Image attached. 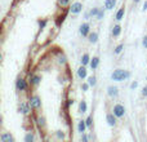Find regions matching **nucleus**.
Wrapping results in <instances>:
<instances>
[{"instance_id": "29", "label": "nucleus", "mask_w": 147, "mask_h": 142, "mask_svg": "<svg viewBox=\"0 0 147 142\" xmlns=\"http://www.w3.org/2000/svg\"><path fill=\"white\" fill-rule=\"evenodd\" d=\"M89 87H90V85H89L88 83H85V84H81V89H83L84 92H86V91H88V88H89Z\"/></svg>"}, {"instance_id": "11", "label": "nucleus", "mask_w": 147, "mask_h": 142, "mask_svg": "<svg viewBox=\"0 0 147 142\" xmlns=\"http://www.w3.org/2000/svg\"><path fill=\"white\" fill-rule=\"evenodd\" d=\"M86 128H88V125H86L85 120H80V122H79V124H78V132H80L81 135H83V133H85Z\"/></svg>"}, {"instance_id": "13", "label": "nucleus", "mask_w": 147, "mask_h": 142, "mask_svg": "<svg viewBox=\"0 0 147 142\" xmlns=\"http://www.w3.org/2000/svg\"><path fill=\"white\" fill-rule=\"evenodd\" d=\"M40 81H41V76L40 75H31V79H30L31 85H39Z\"/></svg>"}, {"instance_id": "7", "label": "nucleus", "mask_w": 147, "mask_h": 142, "mask_svg": "<svg viewBox=\"0 0 147 142\" xmlns=\"http://www.w3.org/2000/svg\"><path fill=\"white\" fill-rule=\"evenodd\" d=\"M0 141L1 142H14V137H13L10 133H8V132H4V133H1V136H0Z\"/></svg>"}, {"instance_id": "28", "label": "nucleus", "mask_w": 147, "mask_h": 142, "mask_svg": "<svg viewBox=\"0 0 147 142\" xmlns=\"http://www.w3.org/2000/svg\"><path fill=\"white\" fill-rule=\"evenodd\" d=\"M98 13H99L98 8H93V9L90 10V16H96V17H97V16H98Z\"/></svg>"}, {"instance_id": "9", "label": "nucleus", "mask_w": 147, "mask_h": 142, "mask_svg": "<svg viewBox=\"0 0 147 142\" xmlns=\"http://www.w3.org/2000/svg\"><path fill=\"white\" fill-rule=\"evenodd\" d=\"M80 34L83 36H88L89 34H90V26H89L88 23H83V25H80Z\"/></svg>"}, {"instance_id": "10", "label": "nucleus", "mask_w": 147, "mask_h": 142, "mask_svg": "<svg viewBox=\"0 0 147 142\" xmlns=\"http://www.w3.org/2000/svg\"><path fill=\"white\" fill-rule=\"evenodd\" d=\"M78 76H79V79H81V80H84V79L86 78V69L84 65H81V66L78 69Z\"/></svg>"}, {"instance_id": "5", "label": "nucleus", "mask_w": 147, "mask_h": 142, "mask_svg": "<svg viewBox=\"0 0 147 142\" xmlns=\"http://www.w3.org/2000/svg\"><path fill=\"white\" fill-rule=\"evenodd\" d=\"M81 10H83V4H81L80 1L74 3L71 7H70V12H71L72 14H78V13H80Z\"/></svg>"}, {"instance_id": "33", "label": "nucleus", "mask_w": 147, "mask_h": 142, "mask_svg": "<svg viewBox=\"0 0 147 142\" xmlns=\"http://www.w3.org/2000/svg\"><path fill=\"white\" fill-rule=\"evenodd\" d=\"M142 96L143 97H147V85H145V88L142 89Z\"/></svg>"}, {"instance_id": "12", "label": "nucleus", "mask_w": 147, "mask_h": 142, "mask_svg": "<svg viewBox=\"0 0 147 142\" xmlns=\"http://www.w3.org/2000/svg\"><path fill=\"white\" fill-rule=\"evenodd\" d=\"M107 93H109L110 97H116L117 94H119V89H117V87H109L107 88Z\"/></svg>"}, {"instance_id": "25", "label": "nucleus", "mask_w": 147, "mask_h": 142, "mask_svg": "<svg viewBox=\"0 0 147 142\" xmlns=\"http://www.w3.org/2000/svg\"><path fill=\"white\" fill-rule=\"evenodd\" d=\"M123 49H124V44H119V45L115 48V54H120L123 52Z\"/></svg>"}, {"instance_id": "23", "label": "nucleus", "mask_w": 147, "mask_h": 142, "mask_svg": "<svg viewBox=\"0 0 147 142\" xmlns=\"http://www.w3.org/2000/svg\"><path fill=\"white\" fill-rule=\"evenodd\" d=\"M88 84H89V85H90V87H94V85H96V84H97V78H96V76H90V78H89L88 79Z\"/></svg>"}, {"instance_id": "24", "label": "nucleus", "mask_w": 147, "mask_h": 142, "mask_svg": "<svg viewBox=\"0 0 147 142\" xmlns=\"http://www.w3.org/2000/svg\"><path fill=\"white\" fill-rule=\"evenodd\" d=\"M34 140H35V136H34L31 132L26 135V137H25V142H32Z\"/></svg>"}, {"instance_id": "16", "label": "nucleus", "mask_w": 147, "mask_h": 142, "mask_svg": "<svg viewBox=\"0 0 147 142\" xmlns=\"http://www.w3.org/2000/svg\"><path fill=\"white\" fill-rule=\"evenodd\" d=\"M89 65H90V67L93 70H96L97 67H98V65H99V57H97V56L93 57V58L90 60V64H89Z\"/></svg>"}, {"instance_id": "3", "label": "nucleus", "mask_w": 147, "mask_h": 142, "mask_svg": "<svg viewBox=\"0 0 147 142\" xmlns=\"http://www.w3.org/2000/svg\"><path fill=\"white\" fill-rule=\"evenodd\" d=\"M28 103H30V106L32 107V109H40L41 107V99H40V97L39 96H32L30 98V102H28Z\"/></svg>"}, {"instance_id": "30", "label": "nucleus", "mask_w": 147, "mask_h": 142, "mask_svg": "<svg viewBox=\"0 0 147 142\" xmlns=\"http://www.w3.org/2000/svg\"><path fill=\"white\" fill-rule=\"evenodd\" d=\"M45 25H47V21L45 20L39 21V26H40V28H44V27H45Z\"/></svg>"}, {"instance_id": "32", "label": "nucleus", "mask_w": 147, "mask_h": 142, "mask_svg": "<svg viewBox=\"0 0 147 142\" xmlns=\"http://www.w3.org/2000/svg\"><path fill=\"white\" fill-rule=\"evenodd\" d=\"M142 45L145 47V48H147V35L143 38V40H142Z\"/></svg>"}, {"instance_id": "21", "label": "nucleus", "mask_w": 147, "mask_h": 142, "mask_svg": "<svg viewBox=\"0 0 147 142\" xmlns=\"http://www.w3.org/2000/svg\"><path fill=\"white\" fill-rule=\"evenodd\" d=\"M70 1H71V0H58V3H57V4H58L59 8H66L67 5L70 4Z\"/></svg>"}, {"instance_id": "1", "label": "nucleus", "mask_w": 147, "mask_h": 142, "mask_svg": "<svg viewBox=\"0 0 147 142\" xmlns=\"http://www.w3.org/2000/svg\"><path fill=\"white\" fill-rule=\"evenodd\" d=\"M129 75L130 74L128 72L127 70L117 69V70H115L114 72L111 74V79L112 80H115V81H123V80H125L127 78H129Z\"/></svg>"}, {"instance_id": "15", "label": "nucleus", "mask_w": 147, "mask_h": 142, "mask_svg": "<svg viewBox=\"0 0 147 142\" xmlns=\"http://www.w3.org/2000/svg\"><path fill=\"white\" fill-rule=\"evenodd\" d=\"M116 5V0H105V8L109 10L114 9V7Z\"/></svg>"}, {"instance_id": "31", "label": "nucleus", "mask_w": 147, "mask_h": 142, "mask_svg": "<svg viewBox=\"0 0 147 142\" xmlns=\"http://www.w3.org/2000/svg\"><path fill=\"white\" fill-rule=\"evenodd\" d=\"M103 16H105V13H103V10H99V13H98V16H97V20H102V18H103Z\"/></svg>"}, {"instance_id": "26", "label": "nucleus", "mask_w": 147, "mask_h": 142, "mask_svg": "<svg viewBox=\"0 0 147 142\" xmlns=\"http://www.w3.org/2000/svg\"><path fill=\"white\" fill-rule=\"evenodd\" d=\"M86 125H88V128H92V125H93V116L92 115H89L88 118H86Z\"/></svg>"}, {"instance_id": "36", "label": "nucleus", "mask_w": 147, "mask_h": 142, "mask_svg": "<svg viewBox=\"0 0 147 142\" xmlns=\"http://www.w3.org/2000/svg\"><path fill=\"white\" fill-rule=\"evenodd\" d=\"M143 10H147V1H145V4H143Z\"/></svg>"}, {"instance_id": "22", "label": "nucleus", "mask_w": 147, "mask_h": 142, "mask_svg": "<svg viewBox=\"0 0 147 142\" xmlns=\"http://www.w3.org/2000/svg\"><path fill=\"white\" fill-rule=\"evenodd\" d=\"M36 122H38V125H39L40 128H44V127H45V118L39 116L38 119H36Z\"/></svg>"}, {"instance_id": "27", "label": "nucleus", "mask_w": 147, "mask_h": 142, "mask_svg": "<svg viewBox=\"0 0 147 142\" xmlns=\"http://www.w3.org/2000/svg\"><path fill=\"white\" fill-rule=\"evenodd\" d=\"M56 136H57V138H58V140H63V138H65V133L62 132V131H57Z\"/></svg>"}, {"instance_id": "14", "label": "nucleus", "mask_w": 147, "mask_h": 142, "mask_svg": "<svg viewBox=\"0 0 147 142\" xmlns=\"http://www.w3.org/2000/svg\"><path fill=\"white\" fill-rule=\"evenodd\" d=\"M88 40H89V43L96 44L98 41V32H90L88 35Z\"/></svg>"}, {"instance_id": "20", "label": "nucleus", "mask_w": 147, "mask_h": 142, "mask_svg": "<svg viewBox=\"0 0 147 142\" xmlns=\"http://www.w3.org/2000/svg\"><path fill=\"white\" fill-rule=\"evenodd\" d=\"M86 109H88L86 102L85 101H81L80 103H79V112H80V114H84V112H86Z\"/></svg>"}, {"instance_id": "34", "label": "nucleus", "mask_w": 147, "mask_h": 142, "mask_svg": "<svg viewBox=\"0 0 147 142\" xmlns=\"http://www.w3.org/2000/svg\"><path fill=\"white\" fill-rule=\"evenodd\" d=\"M81 141H84V142L88 141V136H86L85 133H83V136H81Z\"/></svg>"}, {"instance_id": "2", "label": "nucleus", "mask_w": 147, "mask_h": 142, "mask_svg": "<svg viewBox=\"0 0 147 142\" xmlns=\"http://www.w3.org/2000/svg\"><path fill=\"white\" fill-rule=\"evenodd\" d=\"M27 81L25 80L23 78H18L17 79V81H16V88H17V91H20V92H23V91H26L27 89Z\"/></svg>"}, {"instance_id": "6", "label": "nucleus", "mask_w": 147, "mask_h": 142, "mask_svg": "<svg viewBox=\"0 0 147 142\" xmlns=\"http://www.w3.org/2000/svg\"><path fill=\"white\" fill-rule=\"evenodd\" d=\"M32 109V107L30 106V103H25V102H22V103L20 105V112L21 114H23V115H27V114H30V110Z\"/></svg>"}, {"instance_id": "8", "label": "nucleus", "mask_w": 147, "mask_h": 142, "mask_svg": "<svg viewBox=\"0 0 147 142\" xmlns=\"http://www.w3.org/2000/svg\"><path fill=\"white\" fill-rule=\"evenodd\" d=\"M116 115L112 112V114H107V116H106V120H107V124L109 125H111V127H115L116 125Z\"/></svg>"}, {"instance_id": "17", "label": "nucleus", "mask_w": 147, "mask_h": 142, "mask_svg": "<svg viewBox=\"0 0 147 142\" xmlns=\"http://www.w3.org/2000/svg\"><path fill=\"white\" fill-rule=\"evenodd\" d=\"M81 65H84V66H86L88 64H90V57H89V54L88 53H84L83 54V57H81Z\"/></svg>"}, {"instance_id": "19", "label": "nucleus", "mask_w": 147, "mask_h": 142, "mask_svg": "<svg viewBox=\"0 0 147 142\" xmlns=\"http://www.w3.org/2000/svg\"><path fill=\"white\" fill-rule=\"evenodd\" d=\"M124 14H125V8L123 7V8H120L119 10H117V13H116V21H121L123 20V17H124Z\"/></svg>"}, {"instance_id": "4", "label": "nucleus", "mask_w": 147, "mask_h": 142, "mask_svg": "<svg viewBox=\"0 0 147 142\" xmlns=\"http://www.w3.org/2000/svg\"><path fill=\"white\" fill-rule=\"evenodd\" d=\"M114 114L116 115L117 118H123L125 115V107L123 106V105H120V103H117V105H115L114 106Z\"/></svg>"}, {"instance_id": "35", "label": "nucleus", "mask_w": 147, "mask_h": 142, "mask_svg": "<svg viewBox=\"0 0 147 142\" xmlns=\"http://www.w3.org/2000/svg\"><path fill=\"white\" fill-rule=\"evenodd\" d=\"M137 85H138V83H137V81H133V83L130 84V88H132V89H134V88H137Z\"/></svg>"}, {"instance_id": "18", "label": "nucleus", "mask_w": 147, "mask_h": 142, "mask_svg": "<svg viewBox=\"0 0 147 142\" xmlns=\"http://www.w3.org/2000/svg\"><path fill=\"white\" fill-rule=\"evenodd\" d=\"M120 32H121V26H120V25H115L114 28H112V36L117 38V36L120 35Z\"/></svg>"}, {"instance_id": "37", "label": "nucleus", "mask_w": 147, "mask_h": 142, "mask_svg": "<svg viewBox=\"0 0 147 142\" xmlns=\"http://www.w3.org/2000/svg\"><path fill=\"white\" fill-rule=\"evenodd\" d=\"M133 1H134V3H140V0H133Z\"/></svg>"}]
</instances>
